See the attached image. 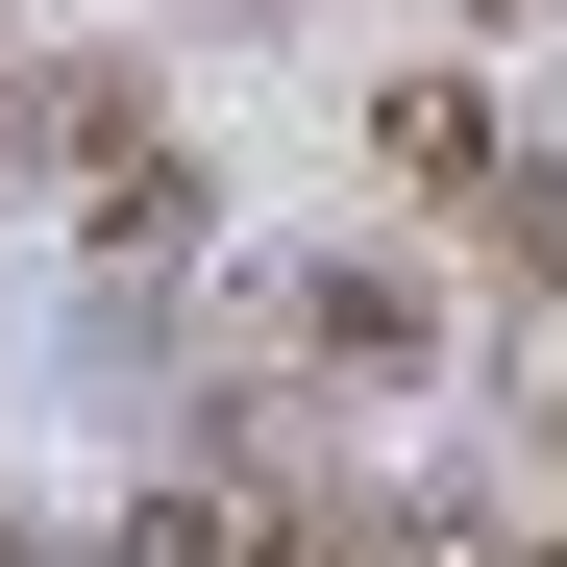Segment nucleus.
Wrapping results in <instances>:
<instances>
[{
    "label": "nucleus",
    "mask_w": 567,
    "mask_h": 567,
    "mask_svg": "<svg viewBox=\"0 0 567 567\" xmlns=\"http://www.w3.org/2000/svg\"><path fill=\"white\" fill-rule=\"evenodd\" d=\"M25 148H50L74 247H198V223H223V173L173 148V100H148L124 50H50V74H25Z\"/></svg>",
    "instance_id": "nucleus-1"
},
{
    "label": "nucleus",
    "mask_w": 567,
    "mask_h": 567,
    "mask_svg": "<svg viewBox=\"0 0 567 567\" xmlns=\"http://www.w3.org/2000/svg\"><path fill=\"white\" fill-rule=\"evenodd\" d=\"M370 173H395V198H468V173H494V100H468V74H395V100H370Z\"/></svg>",
    "instance_id": "nucleus-2"
},
{
    "label": "nucleus",
    "mask_w": 567,
    "mask_h": 567,
    "mask_svg": "<svg viewBox=\"0 0 567 567\" xmlns=\"http://www.w3.org/2000/svg\"><path fill=\"white\" fill-rule=\"evenodd\" d=\"M468 247H494V271H567V173L494 148V173H468Z\"/></svg>",
    "instance_id": "nucleus-3"
},
{
    "label": "nucleus",
    "mask_w": 567,
    "mask_h": 567,
    "mask_svg": "<svg viewBox=\"0 0 567 567\" xmlns=\"http://www.w3.org/2000/svg\"><path fill=\"white\" fill-rule=\"evenodd\" d=\"M444 25H468V50H567V0H444Z\"/></svg>",
    "instance_id": "nucleus-4"
},
{
    "label": "nucleus",
    "mask_w": 567,
    "mask_h": 567,
    "mask_svg": "<svg viewBox=\"0 0 567 567\" xmlns=\"http://www.w3.org/2000/svg\"><path fill=\"white\" fill-rule=\"evenodd\" d=\"M0 567H50V543H25V518H0Z\"/></svg>",
    "instance_id": "nucleus-5"
},
{
    "label": "nucleus",
    "mask_w": 567,
    "mask_h": 567,
    "mask_svg": "<svg viewBox=\"0 0 567 567\" xmlns=\"http://www.w3.org/2000/svg\"><path fill=\"white\" fill-rule=\"evenodd\" d=\"M223 25H271V0H223Z\"/></svg>",
    "instance_id": "nucleus-6"
},
{
    "label": "nucleus",
    "mask_w": 567,
    "mask_h": 567,
    "mask_svg": "<svg viewBox=\"0 0 567 567\" xmlns=\"http://www.w3.org/2000/svg\"><path fill=\"white\" fill-rule=\"evenodd\" d=\"M518 567H567V543H518Z\"/></svg>",
    "instance_id": "nucleus-7"
},
{
    "label": "nucleus",
    "mask_w": 567,
    "mask_h": 567,
    "mask_svg": "<svg viewBox=\"0 0 567 567\" xmlns=\"http://www.w3.org/2000/svg\"><path fill=\"white\" fill-rule=\"evenodd\" d=\"M0 25H25V0H0Z\"/></svg>",
    "instance_id": "nucleus-8"
}]
</instances>
